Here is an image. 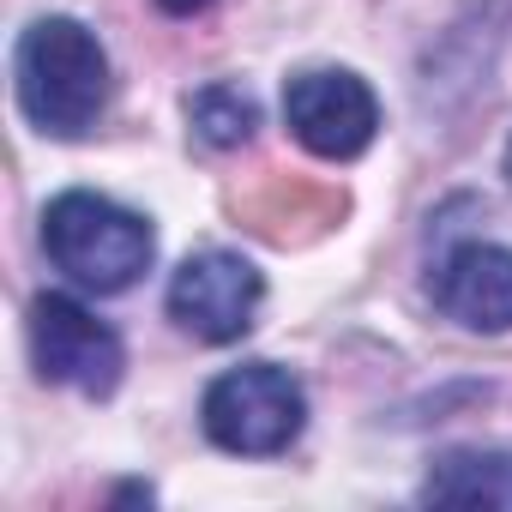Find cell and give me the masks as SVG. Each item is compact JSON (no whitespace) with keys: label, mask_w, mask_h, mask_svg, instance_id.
I'll return each mask as SVG.
<instances>
[{"label":"cell","mask_w":512,"mask_h":512,"mask_svg":"<svg viewBox=\"0 0 512 512\" xmlns=\"http://www.w3.org/2000/svg\"><path fill=\"white\" fill-rule=\"evenodd\" d=\"M31 362L43 380L55 386H73L85 398H109L121 386V338L73 296H37L31 302Z\"/></svg>","instance_id":"obj_4"},{"label":"cell","mask_w":512,"mask_h":512,"mask_svg":"<svg viewBox=\"0 0 512 512\" xmlns=\"http://www.w3.org/2000/svg\"><path fill=\"white\" fill-rule=\"evenodd\" d=\"M506 175H512V145H506Z\"/></svg>","instance_id":"obj_11"},{"label":"cell","mask_w":512,"mask_h":512,"mask_svg":"<svg viewBox=\"0 0 512 512\" xmlns=\"http://www.w3.org/2000/svg\"><path fill=\"white\" fill-rule=\"evenodd\" d=\"M199 422H205V434L223 452L272 458V452H284L302 434L308 398H302V380L290 368H278V362H247V368H229V374H217L205 386Z\"/></svg>","instance_id":"obj_3"},{"label":"cell","mask_w":512,"mask_h":512,"mask_svg":"<svg viewBox=\"0 0 512 512\" xmlns=\"http://www.w3.org/2000/svg\"><path fill=\"white\" fill-rule=\"evenodd\" d=\"M43 247L49 260L79 284V290H97V296H121L145 278L151 253H157V235L139 211L103 199V193H61L49 199L43 211Z\"/></svg>","instance_id":"obj_2"},{"label":"cell","mask_w":512,"mask_h":512,"mask_svg":"<svg viewBox=\"0 0 512 512\" xmlns=\"http://www.w3.org/2000/svg\"><path fill=\"white\" fill-rule=\"evenodd\" d=\"M422 500H434V506H506L512 512V452H446L428 470Z\"/></svg>","instance_id":"obj_8"},{"label":"cell","mask_w":512,"mask_h":512,"mask_svg":"<svg viewBox=\"0 0 512 512\" xmlns=\"http://www.w3.org/2000/svg\"><path fill=\"white\" fill-rule=\"evenodd\" d=\"M434 302L464 332H512V247L464 241L434 272Z\"/></svg>","instance_id":"obj_7"},{"label":"cell","mask_w":512,"mask_h":512,"mask_svg":"<svg viewBox=\"0 0 512 512\" xmlns=\"http://www.w3.org/2000/svg\"><path fill=\"white\" fill-rule=\"evenodd\" d=\"M284 121L290 133L314 151V157H362L380 133V103L374 91L344 73V67H314V73H296L284 85Z\"/></svg>","instance_id":"obj_6"},{"label":"cell","mask_w":512,"mask_h":512,"mask_svg":"<svg viewBox=\"0 0 512 512\" xmlns=\"http://www.w3.org/2000/svg\"><path fill=\"white\" fill-rule=\"evenodd\" d=\"M187 115L199 127L205 145L229 151V145H247L253 127H260V103H253L241 85H205L199 97H187Z\"/></svg>","instance_id":"obj_9"},{"label":"cell","mask_w":512,"mask_h":512,"mask_svg":"<svg viewBox=\"0 0 512 512\" xmlns=\"http://www.w3.org/2000/svg\"><path fill=\"white\" fill-rule=\"evenodd\" d=\"M19 109L49 139H79L109 103V55L79 19H37L13 55Z\"/></svg>","instance_id":"obj_1"},{"label":"cell","mask_w":512,"mask_h":512,"mask_svg":"<svg viewBox=\"0 0 512 512\" xmlns=\"http://www.w3.org/2000/svg\"><path fill=\"white\" fill-rule=\"evenodd\" d=\"M260 302H266V278L241 253H223V247L193 253L169 278V320L199 344H235L253 326Z\"/></svg>","instance_id":"obj_5"},{"label":"cell","mask_w":512,"mask_h":512,"mask_svg":"<svg viewBox=\"0 0 512 512\" xmlns=\"http://www.w3.org/2000/svg\"><path fill=\"white\" fill-rule=\"evenodd\" d=\"M157 7H163V13H175V19H193V13H205V7H211V0H157Z\"/></svg>","instance_id":"obj_10"}]
</instances>
